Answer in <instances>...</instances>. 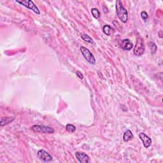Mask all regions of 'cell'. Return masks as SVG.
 I'll return each mask as SVG.
<instances>
[{"label":"cell","instance_id":"7","mask_svg":"<svg viewBox=\"0 0 163 163\" xmlns=\"http://www.w3.org/2000/svg\"><path fill=\"white\" fill-rule=\"evenodd\" d=\"M75 156L77 160L81 163H89L90 161V158L89 155H87L86 153L77 152L75 153Z\"/></svg>","mask_w":163,"mask_h":163},{"label":"cell","instance_id":"11","mask_svg":"<svg viewBox=\"0 0 163 163\" xmlns=\"http://www.w3.org/2000/svg\"><path fill=\"white\" fill-rule=\"evenodd\" d=\"M133 138H134V136L130 130H127L125 131L123 135V140L125 142H127L132 140Z\"/></svg>","mask_w":163,"mask_h":163},{"label":"cell","instance_id":"10","mask_svg":"<svg viewBox=\"0 0 163 163\" xmlns=\"http://www.w3.org/2000/svg\"><path fill=\"white\" fill-rule=\"evenodd\" d=\"M15 117H1L0 119V125L1 126H4L5 125H7L10 123H11L13 121L15 120Z\"/></svg>","mask_w":163,"mask_h":163},{"label":"cell","instance_id":"17","mask_svg":"<svg viewBox=\"0 0 163 163\" xmlns=\"http://www.w3.org/2000/svg\"><path fill=\"white\" fill-rule=\"evenodd\" d=\"M141 18L143 19V20L145 22L147 21L148 18V15L147 14V13L145 12V11H143V12H141Z\"/></svg>","mask_w":163,"mask_h":163},{"label":"cell","instance_id":"14","mask_svg":"<svg viewBox=\"0 0 163 163\" xmlns=\"http://www.w3.org/2000/svg\"><path fill=\"white\" fill-rule=\"evenodd\" d=\"M91 13L95 19H99L100 17V12L99 10L96 8H93L91 9Z\"/></svg>","mask_w":163,"mask_h":163},{"label":"cell","instance_id":"1","mask_svg":"<svg viewBox=\"0 0 163 163\" xmlns=\"http://www.w3.org/2000/svg\"><path fill=\"white\" fill-rule=\"evenodd\" d=\"M116 12L118 19L123 23H126L128 20V13L122 3L119 0L116 1Z\"/></svg>","mask_w":163,"mask_h":163},{"label":"cell","instance_id":"2","mask_svg":"<svg viewBox=\"0 0 163 163\" xmlns=\"http://www.w3.org/2000/svg\"><path fill=\"white\" fill-rule=\"evenodd\" d=\"M31 130L35 132H38V133H54V130L51 127L45 126L43 125H34L31 127Z\"/></svg>","mask_w":163,"mask_h":163},{"label":"cell","instance_id":"12","mask_svg":"<svg viewBox=\"0 0 163 163\" xmlns=\"http://www.w3.org/2000/svg\"><path fill=\"white\" fill-rule=\"evenodd\" d=\"M112 31H113V29H112V28H111L110 26H109V25H105V26H103V33L106 35L110 36L111 35Z\"/></svg>","mask_w":163,"mask_h":163},{"label":"cell","instance_id":"8","mask_svg":"<svg viewBox=\"0 0 163 163\" xmlns=\"http://www.w3.org/2000/svg\"><path fill=\"white\" fill-rule=\"evenodd\" d=\"M139 138H140V140L142 141L145 148H148L151 145V138L148 137L147 134L144 133V132H141V133L139 134Z\"/></svg>","mask_w":163,"mask_h":163},{"label":"cell","instance_id":"5","mask_svg":"<svg viewBox=\"0 0 163 163\" xmlns=\"http://www.w3.org/2000/svg\"><path fill=\"white\" fill-rule=\"evenodd\" d=\"M16 2L19 3V4H20V5L26 6V7H27L30 10H33L34 12L37 13V14H40V13L39 9L35 5V3H33V1H31V0H29V1L24 0V1H16Z\"/></svg>","mask_w":163,"mask_h":163},{"label":"cell","instance_id":"4","mask_svg":"<svg viewBox=\"0 0 163 163\" xmlns=\"http://www.w3.org/2000/svg\"><path fill=\"white\" fill-rule=\"evenodd\" d=\"M80 51L85 59H86L88 63L92 64H96V59H95V57H94L93 54L91 52V51L89 49H87V48H86V47H84L83 46H81Z\"/></svg>","mask_w":163,"mask_h":163},{"label":"cell","instance_id":"6","mask_svg":"<svg viewBox=\"0 0 163 163\" xmlns=\"http://www.w3.org/2000/svg\"><path fill=\"white\" fill-rule=\"evenodd\" d=\"M37 156L40 159L45 162H49L52 161V157L50 155L48 152L44 150H40L37 153Z\"/></svg>","mask_w":163,"mask_h":163},{"label":"cell","instance_id":"18","mask_svg":"<svg viewBox=\"0 0 163 163\" xmlns=\"http://www.w3.org/2000/svg\"><path fill=\"white\" fill-rule=\"evenodd\" d=\"M76 74H77V75L79 77V79H84V75H83V74L80 71H76Z\"/></svg>","mask_w":163,"mask_h":163},{"label":"cell","instance_id":"16","mask_svg":"<svg viewBox=\"0 0 163 163\" xmlns=\"http://www.w3.org/2000/svg\"><path fill=\"white\" fill-rule=\"evenodd\" d=\"M148 45H149V48L150 49L151 52L155 53L156 52V50H157V46H156L155 44L153 42H150L148 43Z\"/></svg>","mask_w":163,"mask_h":163},{"label":"cell","instance_id":"13","mask_svg":"<svg viewBox=\"0 0 163 163\" xmlns=\"http://www.w3.org/2000/svg\"><path fill=\"white\" fill-rule=\"evenodd\" d=\"M81 38L85 42H86L87 43H94V41L92 39L91 37L89 35H86V34H84V35H81Z\"/></svg>","mask_w":163,"mask_h":163},{"label":"cell","instance_id":"3","mask_svg":"<svg viewBox=\"0 0 163 163\" xmlns=\"http://www.w3.org/2000/svg\"><path fill=\"white\" fill-rule=\"evenodd\" d=\"M145 50V47L143 40V39L141 38H138L133 50L134 54L137 56H140L144 54Z\"/></svg>","mask_w":163,"mask_h":163},{"label":"cell","instance_id":"15","mask_svg":"<svg viewBox=\"0 0 163 163\" xmlns=\"http://www.w3.org/2000/svg\"><path fill=\"white\" fill-rule=\"evenodd\" d=\"M66 130L67 131H68V132H74L75 131H76V127H75V126L74 125L68 124L66 125Z\"/></svg>","mask_w":163,"mask_h":163},{"label":"cell","instance_id":"9","mask_svg":"<svg viewBox=\"0 0 163 163\" xmlns=\"http://www.w3.org/2000/svg\"><path fill=\"white\" fill-rule=\"evenodd\" d=\"M121 47V48L124 50H130L132 49L133 44H132V43L130 40L125 39L122 41Z\"/></svg>","mask_w":163,"mask_h":163}]
</instances>
